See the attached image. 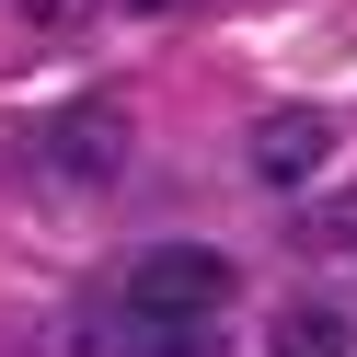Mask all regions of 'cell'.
<instances>
[{
	"mask_svg": "<svg viewBox=\"0 0 357 357\" xmlns=\"http://www.w3.org/2000/svg\"><path fill=\"white\" fill-rule=\"evenodd\" d=\"M116 12H150V24H185L196 0H116Z\"/></svg>",
	"mask_w": 357,
	"mask_h": 357,
	"instance_id": "7",
	"label": "cell"
},
{
	"mask_svg": "<svg viewBox=\"0 0 357 357\" xmlns=\"http://www.w3.org/2000/svg\"><path fill=\"white\" fill-rule=\"evenodd\" d=\"M346 346H357V323H346L334 300H288L277 334H265V357H346Z\"/></svg>",
	"mask_w": 357,
	"mask_h": 357,
	"instance_id": "5",
	"label": "cell"
},
{
	"mask_svg": "<svg viewBox=\"0 0 357 357\" xmlns=\"http://www.w3.org/2000/svg\"><path fill=\"white\" fill-rule=\"evenodd\" d=\"M127 300H150V311H185V323H219V300H231V254L219 242H150V254H127Z\"/></svg>",
	"mask_w": 357,
	"mask_h": 357,
	"instance_id": "2",
	"label": "cell"
},
{
	"mask_svg": "<svg viewBox=\"0 0 357 357\" xmlns=\"http://www.w3.org/2000/svg\"><path fill=\"white\" fill-rule=\"evenodd\" d=\"M12 12H24L35 35H81V24H93V12H104V0H12Z\"/></svg>",
	"mask_w": 357,
	"mask_h": 357,
	"instance_id": "6",
	"label": "cell"
},
{
	"mask_svg": "<svg viewBox=\"0 0 357 357\" xmlns=\"http://www.w3.org/2000/svg\"><path fill=\"white\" fill-rule=\"evenodd\" d=\"M127 150H139V139H127V104L116 93H70L47 127H35V162H47L58 196H104L127 173Z\"/></svg>",
	"mask_w": 357,
	"mask_h": 357,
	"instance_id": "1",
	"label": "cell"
},
{
	"mask_svg": "<svg viewBox=\"0 0 357 357\" xmlns=\"http://www.w3.org/2000/svg\"><path fill=\"white\" fill-rule=\"evenodd\" d=\"M70 346L81 357H208V323H185V311H150V300H93L70 323Z\"/></svg>",
	"mask_w": 357,
	"mask_h": 357,
	"instance_id": "3",
	"label": "cell"
},
{
	"mask_svg": "<svg viewBox=\"0 0 357 357\" xmlns=\"http://www.w3.org/2000/svg\"><path fill=\"white\" fill-rule=\"evenodd\" d=\"M242 162H254L265 185H277V196H300L311 173L334 162V116H311V104H288V116H265L254 139H242Z\"/></svg>",
	"mask_w": 357,
	"mask_h": 357,
	"instance_id": "4",
	"label": "cell"
}]
</instances>
